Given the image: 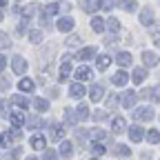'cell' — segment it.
I'll return each mask as SVG.
<instances>
[{
	"label": "cell",
	"instance_id": "cell-1",
	"mask_svg": "<svg viewBox=\"0 0 160 160\" xmlns=\"http://www.w3.org/2000/svg\"><path fill=\"white\" fill-rule=\"evenodd\" d=\"M136 120H140V122H147V120H153V109L151 107H138L136 113H133Z\"/></svg>",
	"mask_w": 160,
	"mask_h": 160
},
{
	"label": "cell",
	"instance_id": "cell-2",
	"mask_svg": "<svg viewBox=\"0 0 160 160\" xmlns=\"http://www.w3.org/2000/svg\"><path fill=\"white\" fill-rule=\"evenodd\" d=\"M89 98L93 100V102H100V100L105 98V87H102V85H98V82L91 85V87H89Z\"/></svg>",
	"mask_w": 160,
	"mask_h": 160
},
{
	"label": "cell",
	"instance_id": "cell-3",
	"mask_svg": "<svg viewBox=\"0 0 160 160\" xmlns=\"http://www.w3.org/2000/svg\"><path fill=\"white\" fill-rule=\"evenodd\" d=\"M11 69H13L16 73H25V69H27V60H25L22 56H13V58H11Z\"/></svg>",
	"mask_w": 160,
	"mask_h": 160
},
{
	"label": "cell",
	"instance_id": "cell-4",
	"mask_svg": "<svg viewBox=\"0 0 160 160\" xmlns=\"http://www.w3.org/2000/svg\"><path fill=\"white\" fill-rule=\"evenodd\" d=\"M73 25H76L73 18H69V16H62V18L58 20V29L62 31V33H69V31L73 29Z\"/></svg>",
	"mask_w": 160,
	"mask_h": 160
},
{
	"label": "cell",
	"instance_id": "cell-5",
	"mask_svg": "<svg viewBox=\"0 0 160 160\" xmlns=\"http://www.w3.org/2000/svg\"><path fill=\"white\" fill-rule=\"evenodd\" d=\"M136 100H138L136 91H125V93H122V100H120V102H122V107H125V109H131V107L136 105Z\"/></svg>",
	"mask_w": 160,
	"mask_h": 160
},
{
	"label": "cell",
	"instance_id": "cell-6",
	"mask_svg": "<svg viewBox=\"0 0 160 160\" xmlns=\"http://www.w3.org/2000/svg\"><path fill=\"white\" fill-rule=\"evenodd\" d=\"M151 22H153V9H151V7H145L142 11H140V25L149 27Z\"/></svg>",
	"mask_w": 160,
	"mask_h": 160
},
{
	"label": "cell",
	"instance_id": "cell-7",
	"mask_svg": "<svg viewBox=\"0 0 160 160\" xmlns=\"http://www.w3.org/2000/svg\"><path fill=\"white\" fill-rule=\"evenodd\" d=\"M85 93H87V89L82 87V82H73V85L69 87V96H71V98H78V100H80Z\"/></svg>",
	"mask_w": 160,
	"mask_h": 160
},
{
	"label": "cell",
	"instance_id": "cell-8",
	"mask_svg": "<svg viewBox=\"0 0 160 160\" xmlns=\"http://www.w3.org/2000/svg\"><path fill=\"white\" fill-rule=\"evenodd\" d=\"M69 73H71V56H65L62 65H60V80L69 78Z\"/></svg>",
	"mask_w": 160,
	"mask_h": 160
},
{
	"label": "cell",
	"instance_id": "cell-9",
	"mask_svg": "<svg viewBox=\"0 0 160 160\" xmlns=\"http://www.w3.org/2000/svg\"><path fill=\"white\" fill-rule=\"evenodd\" d=\"M129 138L133 140V142H140V140L145 138V129H142V127H138V125H133V127L129 129Z\"/></svg>",
	"mask_w": 160,
	"mask_h": 160
},
{
	"label": "cell",
	"instance_id": "cell-10",
	"mask_svg": "<svg viewBox=\"0 0 160 160\" xmlns=\"http://www.w3.org/2000/svg\"><path fill=\"white\" fill-rule=\"evenodd\" d=\"M142 60H145L147 67H156V65L160 62V58H158L153 51H142Z\"/></svg>",
	"mask_w": 160,
	"mask_h": 160
},
{
	"label": "cell",
	"instance_id": "cell-11",
	"mask_svg": "<svg viewBox=\"0 0 160 160\" xmlns=\"http://www.w3.org/2000/svg\"><path fill=\"white\" fill-rule=\"evenodd\" d=\"M76 78L80 80V82H85V80H89V78H91V69H89L87 65L78 67V69H76Z\"/></svg>",
	"mask_w": 160,
	"mask_h": 160
},
{
	"label": "cell",
	"instance_id": "cell-12",
	"mask_svg": "<svg viewBox=\"0 0 160 160\" xmlns=\"http://www.w3.org/2000/svg\"><path fill=\"white\" fill-rule=\"evenodd\" d=\"M60 156L62 158H71L73 156V145L69 142V140H62V142H60Z\"/></svg>",
	"mask_w": 160,
	"mask_h": 160
},
{
	"label": "cell",
	"instance_id": "cell-13",
	"mask_svg": "<svg viewBox=\"0 0 160 160\" xmlns=\"http://www.w3.org/2000/svg\"><path fill=\"white\" fill-rule=\"evenodd\" d=\"M49 138H51V140H62V138H65V127H62V125H51Z\"/></svg>",
	"mask_w": 160,
	"mask_h": 160
},
{
	"label": "cell",
	"instance_id": "cell-14",
	"mask_svg": "<svg viewBox=\"0 0 160 160\" xmlns=\"http://www.w3.org/2000/svg\"><path fill=\"white\" fill-rule=\"evenodd\" d=\"M111 82H113L116 87H125V85H127V73H125V71H116L113 78H111Z\"/></svg>",
	"mask_w": 160,
	"mask_h": 160
},
{
	"label": "cell",
	"instance_id": "cell-15",
	"mask_svg": "<svg viewBox=\"0 0 160 160\" xmlns=\"http://www.w3.org/2000/svg\"><path fill=\"white\" fill-rule=\"evenodd\" d=\"M111 129H113L116 133H122V131L127 129V122H125V118H113V120H111Z\"/></svg>",
	"mask_w": 160,
	"mask_h": 160
},
{
	"label": "cell",
	"instance_id": "cell-16",
	"mask_svg": "<svg viewBox=\"0 0 160 160\" xmlns=\"http://www.w3.org/2000/svg\"><path fill=\"white\" fill-rule=\"evenodd\" d=\"M145 78H147V71H145L142 67H136V69H133V73H131V80H133L136 85H140Z\"/></svg>",
	"mask_w": 160,
	"mask_h": 160
},
{
	"label": "cell",
	"instance_id": "cell-17",
	"mask_svg": "<svg viewBox=\"0 0 160 160\" xmlns=\"http://www.w3.org/2000/svg\"><path fill=\"white\" fill-rule=\"evenodd\" d=\"M93 56H96V49H93V47H85V49L78 51V60H82V62H85V60H89V58H93Z\"/></svg>",
	"mask_w": 160,
	"mask_h": 160
},
{
	"label": "cell",
	"instance_id": "cell-18",
	"mask_svg": "<svg viewBox=\"0 0 160 160\" xmlns=\"http://www.w3.org/2000/svg\"><path fill=\"white\" fill-rule=\"evenodd\" d=\"M109 65H111V58L105 53V56H100L98 60H96V67L100 69V71H105V69H109Z\"/></svg>",
	"mask_w": 160,
	"mask_h": 160
},
{
	"label": "cell",
	"instance_id": "cell-19",
	"mask_svg": "<svg viewBox=\"0 0 160 160\" xmlns=\"http://www.w3.org/2000/svg\"><path fill=\"white\" fill-rule=\"evenodd\" d=\"M89 116H91V113H89V107H87L85 102L78 105V109H76V118H78V120H87Z\"/></svg>",
	"mask_w": 160,
	"mask_h": 160
},
{
	"label": "cell",
	"instance_id": "cell-20",
	"mask_svg": "<svg viewBox=\"0 0 160 160\" xmlns=\"http://www.w3.org/2000/svg\"><path fill=\"white\" fill-rule=\"evenodd\" d=\"M131 60H133V58H131V53H127V51H120V53H118V65H120V67H129Z\"/></svg>",
	"mask_w": 160,
	"mask_h": 160
},
{
	"label": "cell",
	"instance_id": "cell-21",
	"mask_svg": "<svg viewBox=\"0 0 160 160\" xmlns=\"http://www.w3.org/2000/svg\"><path fill=\"white\" fill-rule=\"evenodd\" d=\"M80 5H82V9L87 13H93L98 9V0H80Z\"/></svg>",
	"mask_w": 160,
	"mask_h": 160
},
{
	"label": "cell",
	"instance_id": "cell-22",
	"mask_svg": "<svg viewBox=\"0 0 160 160\" xmlns=\"http://www.w3.org/2000/svg\"><path fill=\"white\" fill-rule=\"evenodd\" d=\"M105 29H109L111 33H118L120 31V20L118 18H109V22H105Z\"/></svg>",
	"mask_w": 160,
	"mask_h": 160
},
{
	"label": "cell",
	"instance_id": "cell-23",
	"mask_svg": "<svg viewBox=\"0 0 160 160\" xmlns=\"http://www.w3.org/2000/svg\"><path fill=\"white\" fill-rule=\"evenodd\" d=\"M145 138L149 140L151 145H158V142H160V131H158V129H149V131L145 133Z\"/></svg>",
	"mask_w": 160,
	"mask_h": 160
},
{
	"label": "cell",
	"instance_id": "cell-24",
	"mask_svg": "<svg viewBox=\"0 0 160 160\" xmlns=\"http://www.w3.org/2000/svg\"><path fill=\"white\" fill-rule=\"evenodd\" d=\"M29 127H31V129H40V127H45V120L40 118L38 113H33V116L29 118Z\"/></svg>",
	"mask_w": 160,
	"mask_h": 160
},
{
	"label": "cell",
	"instance_id": "cell-25",
	"mask_svg": "<svg viewBox=\"0 0 160 160\" xmlns=\"http://www.w3.org/2000/svg\"><path fill=\"white\" fill-rule=\"evenodd\" d=\"M89 136L93 138V142H102V140L107 138V133L102 129H89Z\"/></svg>",
	"mask_w": 160,
	"mask_h": 160
},
{
	"label": "cell",
	"instance_id": "cell-26",
	"mask_svg": "<svg viewBox=\"0 0 160 160\" xmlns=\"http://www.w3.org/2000/svg\"><path fill=\"white\" fill-rule=\"evenodd\" d=\"M91 29H93L96 33H102V31H105V20H102V18H93V20H91Z\"/></svg>",
	"mask_w": 160,
	"mask_h": 160
},
{
	"label": "cell",
	"instance_id": "cell-27",
	"mask_svg": "<svg viewBox=\"0 0 160 160\" xmlns=\"http://www.w3.org/2000/svg\"><path fill=\"white\" fill-rule=\"evenodd\" d=\"M11 102L18 105V107H22V109H27L29 107V98H25V96H11Z\"/></svg>",
	"mask_w": 160,
	"mask_h": 160
},
{
	"label": "cell",
	"instance_id": "cell-28",
	"mask_svg": "<svg viewBox=\"0 0 160 160\" xmlns=\"http://www.w3.org/2000/svg\"><path fill=\"white\" fill-rule=\"evenodd\" d=\"M60 11V5H56V2H51V5H47V7H42V16H53V13H58Z\"/></svg>",
	"mask_w": 160,
	"mask_h": 160
},
{
	"label": "cell",
	"instance_id": "cell-29",
	"mask_svg": "<svg viewBox=\"0 0 160 160\" xmlns=\"http://www.w3.org/2000/svg\"><path fill=\"white\" fill-rule=\"evenodd\" d=\"M33 107L38 109V111H47L49 109V102L45 98H33Z\"/></svg>",
	"mask_w": 160,
	"mask_h": 160
},
{
	"label": "cell",
	"instance_id": "cell-30",
	"mask_svg": "<svg viewBox=\"0 0 160 160\" xmlns=\"http://www.w3.org/2000/svg\"><path fill=\"white\" fill-rule=\"evenodd\" d=\"M31 147H33V149H45L47 142H45L42 136H33V138H31Z\"/></svg>",
	"mask_w": 160,
	"mask_h": 160
},
{
	"label": "cell",
	"instance_id": "cell-31",
	"mask_svg": "<svg viewBox=\"0 0 160 160\" xmlns=\"http://www.w3.org/2000/svg\"><path fill=\"white\" fill-rule=\"evenodd\" d=\"M113 153H116V156H122V158H129V156H131V149H129L127 145H118V147L113 149Z\"/></svg>",
	"mask_w": 160,
	"mask_h": 160
},
{
	"label": "cell",
	"instance_id": "cell-32",
	"mask_svg": "<svg viewBox=\"0 0 160 160\" xmlns=\"http://www.w3.org/2000/svg\"><path fill=\"white\" fill-rule=\"evenodd\" d=\"M18 87H20V91H29V93H31V91H33V80H29V78H22Z\"/></svg>",
	"mask_w": 160,
	"mask_h": 160
},
{
	"label": "cell",
	"instance_id": "cell-33",
	"mask_svg": "<svg viewBox=\"0 0 160 160\" xmlns=\"http://www.w3.org/2000/svg\"><path fill=\"white\" fill-rule=\"evenodd\" d=\"M11 125H13V127L25 125V116L20 113V111H13V113H11Z\"/></svg>",
	"mask_w": 160,
	"mask_h": 160
},
{
	"label": "cell",
	"instance_id": "cell-34",
	"mask_svg": "<svg viewBox=\"0 0 160 160\" xmlns=\"http://www.w3.org/2000/svg\"><path fill=\"white\" fill-rule=\"evenodd\" d=\"M65 122H67V125H76V122H78L73 109H65Z\"/></svg>",
	"mask_w": 160,
	"mask_h": 160
},
{
	"label": "cell",
	"instance_id": "cell-35",
	"mask_svg": "<svg viewBox=\"0 0 160 160\" xmlns=\"http://www.w3.org/2000/svg\"><path fill=\"white\" fill-rule=\"evenodd\" d=\"M22 138V133H20L18 129H11V131H7V136H5V142H11V140H20Z\"/></svg>",
	"mask_w": 160,
	"mask_h": 160
},
{
	"label": "cell",
	"instance_id": "cell-36",
	"mask_svg": "<svg viewBox=\"0 0 160 160\" xmlns=\"http://www.w3.org/2000/svg\"><path fill=\"white\" fill-rule=\"evenodd\" d=\"M118 5L122 7L125 11H133L136 9V0H118Z\"/></svg>",
	"mask_w": 160,
	"mask_h": 160
},
{
	"label": "cell",
	"instance_id": "cell-37",
	"mask_svg": "<svg viewBox=\"0 0 160 160\" xmlns=\"http://www.w3.org/2000/svg\"><path fill=\"white\" fill-rule=\"evenodd\" d=\"M91 118L96 120V122H102V120H107V118H109V113H107V111H102V109H98V111H93V113H91Z\"/></svg>",
	"mask_w": 160,
	"mask_h": 160
},
{
	"label": "cell",
	"instance_id": "cell-38",
	"mask_svg": "<svg viewBox=\"0 0 160 160\" xmlns=\"http://www.w3.org/2000/svg\"><path fill=\"white\" fill-rule=\"evenodd\" d=\"M116 5V0H98V7L100 9H105V11H111Z\"/></svg>",
	"mask_w": 160,
	"mask_h": 160
},
{
	"label": "cell",
	"instance_id": "cell-39",
	"mask_svg": "<svg viewBox=\"0 0 160 160\" xmlns=\"http://www.w3.org/2000/svg\"><path fill=\"white\" fill-rule=\"evenodd\" d=\"M29 40L31 42H42V31H38V29L29 31Z\"/></svg>",
	"mask_w": 160,
	"mask_h": 160
},
{
	"label": "cell",
	"instance_id": "cell-40",
	"mask_svg": "<svg viewBox=\"0 0 160 160\" xmlns=\"http://www.w3.org/2000/svg\"><path fill=\"white\" fill-rule=\"evenodd\" d=\"M11 45V40H9V36L5 33V31H0V49H7Z\"/></svg>",
	"mask_w": 160,
	"mask_h": 160
},
{
	"label": "cell",
	"instance_id": "cell-41",
	"mask_svg": "<svg viewBox=\"0 0 160 160\" xmlns=\"http://www.w3.org/2000/svg\"><path fill=\"white\" fill-rule=\"evenodd\" d=\"M91 151H93L96 156H105V151H107V149L102 147V142H93V145H91Z\"/></svg>",
	"mask_w": 160,
	"mask_h": 160
},
{
	"label": "cell",
	"instance_id": "cell-42",
	"mask_svg": "<svg viewBox=\"0 0 160 160\" xmlns=\"http://www.w3.org/2000/svg\"><path fill=\"white\" fill-rule=\"evenodd\" d=\"M36 11H38V5H29V7H25V9H22V16H25V18H31Z\"/></svg>",
	"mask_w": 160,
	"mask_h": 160
},
{
	"label": "cell",
	"instance_id": "cell-43",
	"mask_svg": "<svg viewBox=\"0 0 160 160\" xmlns=\"http://www.w3.org/2000/svg\"><path fill=\"white\" fill-rule=\"evenodd\" d=\"M18 158H20V149H13L5 156V160H18Z\"/></svg>",
	"mask_w": 160,
	"mask_h": 160
},
{
	"label": "cell",
	"instance_id": "cell-44",
	"mask_svg": "<svg viewBox=\"0 0 160 160\" xmlns=\"http://www.w3.org/2000/svg\"><path fill=\"white\" fill-rule=\"evenodd\" d=\"M67 45H69V47L80 45V36H69V38H67Z\"/></svg>",
	"mask_w": 160,
	"mask_h": 160
},
{
	"label": "cell",
	"instance_id": "cell-45",
	"mask_svg": "<svg viewBox=\"0 0 160 160\" xmlns=\"http://www.w3.org/2000/svg\"><path fill=\"white\" fill-rule=\"evenodd\" d=\"M42 160H58V156H56V151H53V149H47Z\"/></svg>",
	"mask_w": 160,
	"mask_h": 160
},
{
	"label": "cell",
	"instance_id": "cell-46",
	"mask_svg": "<svg viewBox=\"0 0 160 160\" xmlns=\"http://www.w3.org/2000/svg\"><path fill=\"white\" fill-rule=\"evenodd\" d=\"M140 98H149V100H153V96H151V89H142V91H140Z\"/></svg>",
	"mask_w": 160,
	"mask_h": 160
},
{
	"label": "cell",
	"instance_id": "cell-47",
	"mask_svg": "<svg viewBox=\"0 0 160 160\" xmlns=\"http://www.w3.org/2000/svg\"><path fill=\"white\" fill-rule=\"evenodd\" d=\"M151 96H153V100H160V85L151 89Z\"/></svg>",
	"mask_w": 160,
	"mask_h": 160
},
{
	"label": "cell",
	"instance_id": "cell-48",
	"mask_svg": "<svg viewBox=\"0 0 160 160\" xmlns=\"http://www.w3.org/2000/svg\"><path fill=\"white\" fill-rule=\"evenodd\" d=\"M107 105H109V107H116V105H118V98H116V96H109Z\"/></svg>",
	"mask_w": 160,
	"mask_h": 160
},
{
	"label": "cell",
	"instance_id": "cell-49",
	"mask_svg": "<svg viewBox=\"0 0 160 160\" xmlns=\"http://www.w3.org/2000/svg\"><path fill=\"white\" fill-rule=\"evenodd\" d=\"M5 67H7V58H5V56H0V71H2Z\"/></svg>",
	"mask_w": 160,
	"mask_h": 160
},
{
	"label": "cell",
	"instance_id": "cell-50",
	"mask_svg": "<svg viewBox=\"0 0 160 160\" xmlns=\"http://www.w3.org/2000/svg\"><path fill=\"white\" fill-rule=\"evenodd\" d=\"M153 42L160 47V31H153Z\"/></svg>",
	"mask_w": 160,
	"mask_h": 160
},
{
	"label": "cell",
	"instance_id": "cell-51",
	"mask_svg": "<svg viewBox=\"0 0 160 160\" xmlns=\"http://www.w3.org/2000/svg\"><path fill=\"white\" fill-rule=\"evenodd\" d=\"M7 87H9V80L2 78V80H0V89H7Z\"/></svg>",
	"mask_w": 160,
	"mask_h": 160
},
{
	"label": "cell",
	"instance_id": "cell-52",
	"mask_svg": "<svg viewBox=\"0 0 160 160\" xmlns=\"http://www.w3.org/2000/svg\"><path fill=\"white\" fill-rule=\"evenodd\" d=\"M60 9H62V11H69V9H71V5H69V2H65V5H60Z\"/></svg>",
	"mask_w": 160,
	"mask_h": 160
},
{
	"label": "cell",
	"instance_id": "cell-53",
	"mask_svg": "<svg viewBox=\"0 0 160 160\" xmlns=\"http://www.w3.org/2000/svg\"><path fill=\"white\" fill-rule=\"evenodd\" d=\"M49 96L51 98H58V89H49Z\"/></svg>",
	"mask_w": 160,
	"mask_h": 160
},
{
	"label": "cell",
	"instance_id": "cell-54",
	"mask_svg": "<svg viewBox=\"0 0 160 160\" xmlns=\"http://www.w3.org/2000/svg\"><path fill=\"white\" fill-rule=\"evenodd\" d=\"M5 145V136H0V147H2Z\"/></svg>",
	"mask_w": 160,
	"mask_h": 160
},
{
	"label": "cell",
	"instance_id": "cell-55",
	"mask_svg": "<svg viewBox=\"0 0 160 160\" xmlns=\"http://www.w3.org/2000/svg\"><path fill=\"white\" fill-rule=\"evenodd\" d=\"M0 7H7V0H0Z\"/></svg>",
	"mask_w": 160,
	"mask_h": 160
},
{
	"label": "cell",
	"instance_id": "cell-56",
	"mask_svg": "<svg viewBox=\"0 0 160 160\" xmlns=\"http://www.w3.org/2000/svg\"><path fill=\"white\" fill-rule=\"evenodd\" d=\"M27 160H38V158H27Z\"/></svg>",
	"mask_w": 160,
	"mask_h": 160
},
{
	"label": "cell",
	"instance_id": "cell-57",
	"mask_svg": "<svg viewBox=\"0 0 160 160\" xmlns=\"http://www.w3.org/2000/svg\"><path fill=\"white\" fill-rule=\"evenodd\" d=\"M0 20H2V13H0Z\"/></svg>",
	"mask_w": 160,
	"mask_h": 160
}]
</instances>
